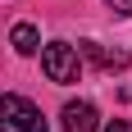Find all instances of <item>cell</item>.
<instances>
[{"instance_id":"5","label":"cell","mask_w":132,"mask_h":132,"mask_svg":"<svg viewBox=\"0 0 132 132\" xmlns=\"http://www.w3.org/2000/svg\"><path fill=\"white\" fill-rule=\"evenodd\" d=\"M105 132H132V123L128 119H114V123H105Z\"/></svg>"},{"instance_id":"2","label":"cell","mask_w":132,"mask_h":132,"mask_svg":"<svg viewBox=\"0 0 132 132\" xmlns=\"http://www.w3.org/2000/svg\"><path fill=\"white\" fill-rule=\"evenodd\" d=\"M41 68H46V78H50V82L68 87V82H78L82 59H78V50H73L68 41H50V46H41Z\"/></svg>"},{"instance_id":"1","label":"cell","mask_w":132,"mask_h":132,"mask_svg":"<svg viewBox=\"0 0 132 132\" xmlns=\"http://www.w3.org/2000/svg\"><path fill=\"white\" fill-rule=\"evenodd\" d=\"M0 132H46V119L41 109L23 96H0Z\"/></svg>"},{"instance_id":"6","label":"cell","mask_w":132,"mask_h":132,"mask_svg":"<svg viewBox=\"0 0 132 132\" xmlns=\"http://www.w3.org/2000/svg\"><path fill=\"white\" fill-rule=\"evenodd\" d=\"M109 9H119V14H132V0H105Z\"/></svg>"},{"instance_id":"3","label":"cell","mask_w":132,"mask_h":132,"mask_svg":"<svg viewBox=\"0 0 132 132\" xmlns=\"http://www.w3.org/2000/svg\"><path fill=\"white\" fill-rule=\"evenodd\" d=\"M59 119H64V132H96V105L91 100H68Z\"/></svg>"},{"instance_id":"4","label":"cell","mask_w":132,"mask_h":132,"mask_svg":"<svg viewBox=\"0 0 132 132\" xmlns=\"http://www.w3.org/2000/svg\"><path fill=\"white\" fill-rule=\"evenodd\" d=\"M9 46H14L18 55H37V50H41V37H37V27H32V23H14Z\"/></svg>"}]
</instances>
